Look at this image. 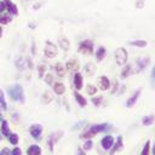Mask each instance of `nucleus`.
Returning <instances> with one entry per match:
<instances>
[{
  "instance_id": "nucleus-1",
  "label": "nucleus",
  "mask_w": 155,
  "mask_h": 155,
  "mask_svg": "<svg viewBox=\"0 0 155 155\" xmlns=\"http://www.w3.org/2000/svg\"><path fill=\"white\" fill-rule=\"evenodd\" d=\"M7 93H8V96L11 97L12 101H16V102H19V103H24V101H25L23 88H22V86L18 85V84L10 86V87L7 88Z\"/></svg>"
},
{
  "instance_id": "nucleus-2",
  "label": "nucleus",
  "mask_w": 155,
  "mask_h": 155,
  "mask_svg": "<svg viewBox=\"0 0 155 155\" xmlns=\"http://www.w3.org/2000/svg\"><path fill=\"white\" fill-rule=\"evenodd\" d=\"M109 127L108 124H97V125H93L90 127L88 132L84 133L81 137H92L93 134H97L99 132H103V131H107V128Z\"/></svg>"
},
{
  "instance_id": "nucleus-3",
  "label": "nucleus",
  "mask_w": 155,
  "mask_h": 155,
  "mask_svg": "<svg viewBox=\"0 0 155 155\" xmlns=\"http://www.w3.org/2000/svg\"><path fill=\"white\" fill-rule=\"evenodd\" d=\"M115 59L117 62V64L120 65H124L127 61V51L122 47H119L116 51H115Z\"/></svg>"
},
{
  "instance_id": "nucleus-4",
  "label": "nucleus",
  "mask_w": 155,
  "mask_h": 155,
  "mask_svg": "<svg viewBox=\"0 0 155 155\" xmlns=\"http://www.w3.org/2000/svg\"><path fill=\"white\" fill-rule=\"evenodd\" d=\"M29 133L34 139H39L42 133V126L39 124H34L29 127Z\"/></svg>"
},
{
  "instance_id": "nucleus-5",
  "label": "nucleus",
  "mask_w": 155,
  "mask_h": 155,
  "mask_svg": "<svg viewBox=\"0 0 155 155\" xmlns=\"http://www.w3.org/2000/svg\"><path fill=\"white\" fill-rule=\"evenodd\" d=\"M56 54H57V46L54 44L47 41L46 46H45V56L48 58H53Z\"/></svg>"
},
{
  "instance_id": "nucleus-6",
  "label": "nucleus",
  "mask_w": 155,
  "mask_h": 155,
  "mask_svg": "<svg viewBox=\"0 0 155 155\" xmlns=\"http://www.w3.org/2000/svg\"><path fill=\"white\" fill-rule=\"evenodd\" d=\"M79 50L81 52H84V53H92V51H93V44H92V41H90V40L81 41V44L79 46Z\"/></svg>"
},
{
  "instance_id": "nucleus-7",
  "label": "nucleus",
  "mask_w": 155,
  "mask_h": 155,
  "mask_svg": "<svg viewBox=\"0 0 155 155\" xmlns=\"http://www.w3.org/2000/svg\"><path fill=\"white\" fill-rule=\"evenodd\" d=\"M4 5H5V8H7V11L11 16H17L18 15V8L11 0H4Z\"/></svg>"
},
{
  "instance_id": "nucleus-8",
  "label": "nucleus",
  "mask_w": 155,
  "mask_h": 155,
  "mask_svg": "<svg viewBox=\"0 0 155 155\" xmlns=\"http://www.w3.org/2000/svg\"><path fill=\"white\" fill-rule=\"evenodd\" d=\"M101 144H102V148L104 150H109L113 147V144H114L113 136H105V137H103L102 140H101Z\"/></svg>"
},
{
  "instance_id": "nucleus-9",
  "label": "nucleus",
  "mask_w": 155,
  "mask_h": 155,
  "mask_svg": "<svg viewBox=\"0 0 155 155\" xmlns=\"http://www.w3.org/2000/svg\"><path fill=\"white\" fill-rule=\"evenodd\" d=\"M98 87L101 88V90H108L109 87H110V81H109V79L107 78V76H101L99 79H98Z\"/></svg>"
},
{
  "instance_id": "nucleus-10",
  "label": "nucleus",
  "mask_w": 155,
  "mask_h": 155,
  "mask_svg": "<svg viewBox=\"0 0 155 155\" xmlns=\"http://www.w3.org/2000/svg\"><path fill=\"white\" fill-rule=\"evenodd\" d=\"M139 94H140V90H137L128 99H127V102H126V107H128V108H131V107H133L134 104H136V102H137V99H138V97H139Z\"/></svg>"
},
{
  "instance_id": "nucleus-11",
  "label": "nucleus",
  "mask_w": 155,
  "mask_h": 155,
  "mask_svg": "<svg viewBox=\"0 0 155 155\" xmlns=\"http://www.w3.org/2000/svg\"><path fill=\"white\" fill-rule=\"evenodd\" d=\"M73 81H74V86H75V88L76 90H81V87H82V75L80 74V73H75L74 74V79H73Z\"/></svg>"
},
{
  "instance_id": "nucleus-12",
  "label": "nucleus",
  "mask_w": 155,
  "mask_h": 155,
  "mask_svg": "<svg viewBox=\"0 0 155 155\" xmlns=\"http://www.w3.org/2000/svg\"><path fill=\"white\" fill-rule=\"evenodd\" d=\"M10 127H8V124L6 120H2L1 121V127H0V134H2L4 137H8L10 134Z\"/></svg>"
},
{
  "instance_id": "nucleus-13",
  "label": "nucleus",
  "mask_w": 155,
  "mask_h": 155,
  "mask_svg": "<svg viewBox=\"0 0 155 155\" xmlns=\"http://www.w3.org/2000/svg\"><path fill=\"white\" fill-rule=\"evenodd\" d=\"M27 153H28V155H40L41 154V148L36 144H33L28 148Z\"/></svg>"
},
{
  "instance_id": "nucleus-14",
  "label": "nucleus",
  "mask_w": 155,
  "mask_h": 155,
  "mask_svg": "<svg viewBox=\"0 0 155 155\" xmlns=\"http://www.w3.org/2000/svg\"><path fill=\"white\" fill-rule=\"evenodd\" d=\"M61 136H62V132H59V133L56 132V133H52V134L50 136V138H48V144H50V149H51V150L53 149V143L57 142Z\"/></svg>"
},
{
  "instance_id": "nucleus-15",
  "label": "nucleus",
  "mask_w": 155,
  "mask_h": 155,
  "mask_svg": "<svg viewBox=\"0 0 155 155\" xmlns=\"http://www.w3.org/2000/svg\"><path fill=\"white\" fill-rule=\"evenodd\" d=\"M11 19H12V16L8 12L7 13H5V12L0 13V24H7L11 22Z\"/></svg>"
},
{
  "instance_id": "nucleus-16",
  "label": "nucleus",
  "mask_w": 155,
  "mask_h": 155,
  "mask_svg": "<svg viewBox=\"0 0 155 155\" xmlns=\"http://www.w3.org/2000/svg\"><path fill=\"white\" fill-rule=\"evenodd\" d=\"M53 90H54V92L57 94H63L65 92V87H64V85L62 82H56L53 85Z\"/></svg>"
},
{
  "instance_id": "nucleus-17",
  "label": "nucleus",
  "mask_w": 155,
  "mask_h": 155,
  "mask_svg": "<svg viewBox=\"0 0 155 155\" xmlns=\"http://www.w3.org/2000/svg\"><path fill=\"white\" fill-rule=\"evenodd\" d=\"M74 96H75V99H76V102L79 103V105H80V107H85V105H86V103H87V102H86V99H85L80 93L75 92V93H74Z\"/></svg>"
},
{
  "instance_id": "nucleus-18",
  "label": "nucleus",
  "mask_w": 155,
  "mask_h": 155,
  "mask_svg": "<svg viewBox=\"0 0 155 155\" xmlns=\"http://www.w3.org/2000/svg\"><path fill=\"white\" fill-rule=\"evenodd\" d=\"M7 138H8V142H10L12 145H16V144L19 142V137H18L17 133H10Z\"/></svg>"
},
{
  "instance_id": "nucleus-19",
  "label": "nucleus",
  "mask_w": 155,
  "mask_h": 155,
  "mask_svg": "<svg viewBox=\"0 0 155 155\" xmlns=\"http://www.w3.org/2000/svg\"><path fill=\"white\" fill-rule=\"evenodd\" d=\"M120 149H122V137H121V136L117 137L116 144L114 145V148H113V150H111V154H114L115 151H119Z\"/></svg>"
},
{
  "instance_id": "nucleus-20",
  "label": "nucleus",
  "mask_w": 155,
  "mask_h": 155,
  "mask_svg": "<svg viewBox=\"0 0 155 155\" xmlns=\"http://www.w3.org/2000/svg\"><path fill=\"white\" fill-rule=\"evenodd\" d=\"M105 48L104 47H99L98 50H97V52H96V58H97V61H102L103 58H104V56H105Z\"/></svg>"
},
{
  "instance_id": "nucleus-21",
  "label": "nucleus",
  "mask_w": 155,
  "mask_h": 155,
  "mask_svg": "<svg viewBox=\"0 0 155 155\" xmlns=\"http://www.w3.org/2000/svg\"><path fill=\"white\" fill-rule=\"evenodd\" d=\"M7 105L5 102V97H4V92L0 90V110H6Z\"/></svg>"
},
{
  "instance_id": "nucleus-22",
  "label": "nucleus",
  "mask_w": 155,
  "mask_h": 155,
  "mask_svg": "<svg viewBox=\"0 0 155 155\" xmlns=\"http://www.w3.org/2000/svg\"><path fill=\"white\" fill-rule=\"evenodd\" d=\"M130 45H132V46H138V47H145V46H147V41H144V40L130 41Z\"/></svg>"
},
{
  "instance_id": "nucleus-23",
  "label": "nucleus",
  "mask_w": 155,
  "mask_h": 155,
  "mask_svg": "<svg viewBox=\"0 0 155 155\" xmlns=\"http://www.w3.org/2000/svg\"><path fill=\"white\" fill-rule=\"evenodd\" d=\"M153 121H154V116H153V115H149V116L143 117V125H145V126L151 125V124H153Z\"/></svg>"
},
{
  "instance_id": "nucleus-24",
  "label": "nucleus",
  "mask_w": 155,
  "mask_h": 155,
  "mask_svg": "<svg viewBox=\"0 0 155 155\" xmlns=\"http://www.w3.org/2000/svg\"><path fill=\"white\" fill-rule=\"evenodd\" d=\"M86 91H87L88 94H94V93L97 92V87H94V86H92V85H88V86L86 87Z\"/></svg>"
},
{
  "instance_id": "nucleus-25",
  "label": "nucleus",
  "mask_w": 155,
  "mask_h": 155,
  "mask_svg": "<svg viewBox=\"0 0 155 155\" xmlns=\"http://www.w3.org/2000/svg\"><path fill=\"white\" fill-rule=\"evenodd\" d=\"M92 145H93V143H92V140H90V139H87L85 143H84V150H91V148H92Z\"/></svg>"
},
{
  "instance_id": "nucleus-26",
  "label": "nucleus",
  "mask_w": 155,
  "mask_h": 155,
  "mask_svg": "<svg viewBox=\"0 0 155 155\" xmlns=\"http://www.w3.org/2000/svg\"><path fill=\"white\" fill-rule=\"evenodd\" d=\"M59 42H62L61 46H62L63 50H68V48H69V41H68V40H65V39H61Z\"/></svg>"
},
{
  "instance_id": "nucleus-27",
  "label": "nucleus",
  "mask_w": 155,
  "mask_h": 155,
  "mask_svg": "<svg viewBox=\"0 0 155 155\" xmlns=\"http://www.w3.org/2000/svg\"><path fill=\"white\" fill-rule=\"evenodd\" d=\"M149 145H150V142L148 140V142L145 143V145H144V148H143L140 155H149Z\"/></svg>"
},
{
  "instance_id": "nucleus-28",
  "label": "nucleus",
  "mask_w": 155,
  "mask_h": 155,
  "mask_svg": "<svg viewBox=\"0 0 155 155\" xmlns=\"http://www.w3.org/2000/svg\"><path fill=\"white\" fill-rule=\"evenodd\" d=\"M11 155H22V150H21V148L15 147L13 150L11 151Z\"/></svg>"
},
{
  "instance_id": "nucleus-29",
  "label": "nucleus",
  "mask_w": 155,
  "mask_h": 155,
  "mask_svg": "<svg viewBox=\"0 0 155 155\" xmlns=\"http://www.w3.org/2000/svg\"><path fill=\"white\" fill-rule=\"evenodd\" d=\"M130 69H131V67H130V65H127V67H126V68L122 70V74H121V76H122V78L127 76V75L130 74Z\"/></svg>"
},
{
  "instance_id": "nucleus-30",
  "label": "nucleus",
  "mask_w": 155,
  "mask_h": 155,
  "mask_svg": "<svg viewBox=\"0 0 155 155\" xmlns=\"http://www.w3.org/2000/svg\"><path fill=\"white\" fill-rule=\"evenodd\" d=\"M56 70H57V73H59L61 76L64 75V70L62 69V65H61V64H57V65H56Z\"/></svg>"
},
{
  "instance_id": "nucleus-31",
  "label": "nucleus",
  "mask_w": 155,
  "mask_h": 155,
  "mask_svg": "<svg viewBox=\"0 0 155 155\" xmlns=\"http://www.w3.org/2000/svg\"><path fill=\"white\" fill-rule=\"evenodd\" d=\"M101 101H102V97H101V96L97 97V98H92V103H93L94 105H99V104H101Z\"/></svg>"
},
{
  "instance_id": "nucleus-32",
  "label": "nucleus",
  "mask_w": 155,
  "mask_h": 155,
  "mask_svg": "<svg viewBox=\"0 0 155 155\" xmlns=\"http://www.w3.org/2000/svg\"><path fill=\"white\" fill-rule=\"evenodd\" d=\"M0 154H1V155H11V153H10V149H8V148H4V149L0 151Z\"/></svg>"
},
{
  "instance_id": "nucleus-33",
  "label": "nucleus",
  "mask_w": 155,
  "mask_h": 155,
  "mask_svg": "<svg viewBox=\"0 0 155 155\" xmlns=\"http://www.w3.org/2000/svg\"><path fill=\"white\" fill-rule=\"evenodd\" d=\"M67 67H68V69H75V68H76V63L71 61V62H69V63H68V65H67Z\"/></svg>"
},
{
  "instance_id": "nucleus-34",
  "label": "nucleus",
  "mask_w": 155,
  "mask_h": 155,
  "mask_svg": "<svg viewBox=\"0 0 155 155\" xmlns=\"http://www.w3.org/2000/svg\"><path fill=\"white\" fill-rule=\"evenodd\" d=\"M5 10V5H4V1H0V13Z\"/></svg>"
},
{
  "instance_id": "nucleus-35",
  "label": "nucleus",
  "mask_w": 155,
  "mask_h": 155,
  "mask_svg": "<svg viewBox=\"0 0 155 155\" xmlns=\"http://www.w3.org/2000/svg\"><path fill=\"white\" fill-rule=\"evenodd\" d=\"M76 155H85V151L82 149H78V154Z\"/></svg>"
},
{
  "instance_id": "nucleus-36",
  "label": "nucleus",
  "mask_w": 155,
  "mask_h": 155,
  "mask_svg": "<svg viewBox=\"0 0 155 155\" xmlns=\"http://www.w3.org/2000/svg\"><path fill=\"white\" fill-rule=\"evenodd\" d=\"M151 78H155V67L153 68V71H151Z\"/></svg>"
},
{
  "instance_id": "nucleus-37",
  "label": "nucleus",
  "mask_w": 155,
  "mask_h": 155,
  "mask_svg": "<svg viewBox=\"0 0 155 155\" xmlns=\"http://www.w3.org/2000/svg\"><path fill=\"white\" fill-rule=\"evenodd\" d=\"M153 154L155 155V145H154V148H153Z\"/></svg>"
},
{
  "instance_id": "nucleus-38",
  "label": "nucleus",
  "mask_w": 155,
  "mask_h": 155,
  "mask_svg": "<svg viewBox=\"0 0 155 155\" xmlns=\"http://www.w3.org/2000/svg\"><path fill=\"white\" fill-rule=\"evenodd\" d=\"M1 34H2V29H1V27H0V38H1Z\"/></svg>"
},
{
  "instance_id": "nucleus-39",
  "label": "nucleus",
  "mask_w": 155,
  "mask_h": 155,
  "mask_svg": "<svg viewBox=\"0 0 155 155\" xmlns=\"http://www.w3.org/2000/svg\"><path fill=\"white\" fill-rule=\"evenodd\" d=\"M0 155H1V154H0Z\"/></svg>"
}]
</instances>
